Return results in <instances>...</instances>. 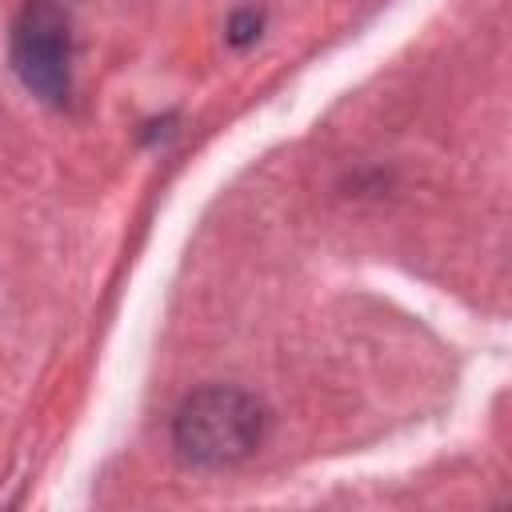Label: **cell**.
Wrapping results in <instances>:
<instances>
[{"mask_svg":"<svg viewBox=\"0 0 512 512\" xmlns=\"http://www.w3.org/2000/svg\"><path fill=\"white\" fill-rule=\"evenodd\" d=\"M264 432H268L264 404L256 396H248L240 388H224V384L192 392L172 420V440H176L180 456L200 468L240 464L244 456H252L260 448Z\"/></svg>","mask_w":512,"mask_h":512,"instance_id":"obj_1","label":"cell"},{"mask_svg":"<svg viewBox=\"0 0 512 512\" xmlns=\"http://www.w3.org/2000/svg\"><path fill=\"white\" fill-rule=\"evenodd\" d=\"M12 68L40 100H68L72 92V24L60 4L28 0L12 24Z\"/></svg>","mask_w":512,"mask_h":512,"instance_id":"obj_2","label":"cell"}]
</instances>
